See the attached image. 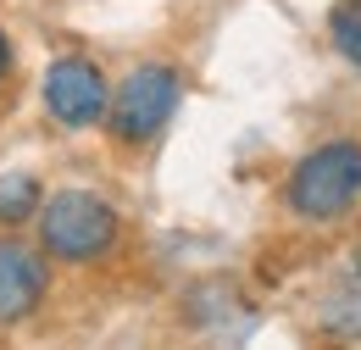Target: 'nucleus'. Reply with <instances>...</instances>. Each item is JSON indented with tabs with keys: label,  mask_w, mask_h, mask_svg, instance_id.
<instances>
[{
	"label": "nucleus",
	"mask_w": 361,
	"mask_h": 350,
	"mask_svg": "<svg viewBox=\"0 0 361 350\" xmlns=\"http://www.w3.org/2000/svg\"><path fill=\"white\" fill-rule=\"evenodd\" d=\"M123 217L90 189H61L39 206V251L56 262H94L117 245Z\"/></svg>",
	"instance_id": "f257e3e1"
},
{
	"label": "nucleus",
	"mask_w": 361,
	"mask_h": 350,
	"mask_svg": "<svg viewBox=\"0 0 361 350\" xmlns=\"http://www.w3.org/2000/svg\"><path fill=\"white\" fill-rule=\"evenodd\" d=\"M289 206L312 222L345 217L361 200V145L356 139H334V145H317L312 156L289 173Z\"/></svg>",
	"instance_id": "f03ea898"
},
{
	"label": "nucleus",
	"mask_w": 361,
	"mask_h": 350,
	"mask_svg": "<svg viewBox=\"0 0 361 350\" xmlns=\"http://www.w3.org/2000/svg\"><path fill=\"white\" fill-rule=\"evenodd\" d=\"M178 100H183V84L173 67H161V61L134 67L123 84L111 89V100H106V128L117 133L123 145H145V139H156L167 128Z\"/></svg>",
	"instance_id": "7ed1b4c3"
},
{
	"label": "nucleus",
	"mask_w": 361,
	"mask_h": 350,
	"mask_svg": "<svg viewBox=\"0 0 361 350\" xmlns=\"http://www.w3.org/2000/svg\"><path fill=\"white\" fill-rule=\"evenodd\" d=\"M106 100H111V89H106V78H100L94 61H84V56L50 61V73H45L50 123H61V128H94V123L106 117Z\"/></svg>",
	"instance_id": "20e7f679"
},
{
	"label": "nucleus",
	"mask_w": 361,
	"mask_h": 350,
	"mask_svg": "<svg viewBox=\"0 0 361 350\" xmlns=\"http://www.w3.org/2000/svg\"><path fill=\"white\" fill-rule=\"evenodd\" d=\"M50 289V262L23 245V239H0V328L34 317V306Z\"/></svg>",
	"instance_id": "39448f33"
},
{
	"label": "nucleus",
	"mask_w": 361,
	"mask_h": 350,
	"mask_svg": "<svg viewBox=\"0 0 361 350\" xmlns=\"http://www.w3.org/2000/svg\"><path fill=\"white\" fill-rule=\"evenodd\" d=\"M39 212V183L23 173V178H0V228H17Z\"/></svg>",
	"instance_id": "423d86ee"
},
{
	"label": "nucleus",
	"mask_w": 361,
	"mask_h": 350,
	"mask_svg": "<svg viewBox=\"0 0 361 350\" xmlns=\"http://www.w3.org/2000/svg\"><path fill=\"white\" fill-rule=\"evenodd\" d=\"M328 34H334V44H339V50H345V56L361 67V6H350V0H345V6L328 17Z\"/></svg>",
	"instance_id": "0eeeda50"
},
{
	"label": "nucleus",
	"mask_w": 361,
	"mask_h": 350,
	"mask_svg": "<svg viewBox=\"0 0 361 350\" xmlns=\"http://www.w3.org/2000/svg\"><path fill=\"white\" fill-rule=\"evenodd\" d=\"M6 73H11V40L0 34V78H6Z\"/></svg>",
	"instance_id": "6e6552de"
},
{
	"label": "nucleus",
	"mask_w": 361,
	"mask_h": 350,
	"mask_svg": "<svg viewBox=\"0 0 361 350\" xmlns=\"http://www.w3.org/2000/svg\"><path fill=\"white\" fill-rule=\"evenodd\" d=\"M350 6H361V0H350Z\"/></svg>",
	"instance_id": "1a4fd4ad"
}]
</instances>
